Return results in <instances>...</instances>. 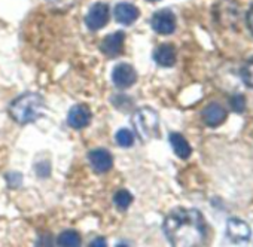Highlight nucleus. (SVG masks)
Masks as SVG:
<instances>
[{"mask_svg": "<svg viewBox=\"0 0 253 247\" xmlns=\"http://www.w3.org/2000/svg\"><path fill=\"white\" fill-rule=\"evenodd\" d=\"M109 21V6L106 3H95L89 8L86 17H85V24L91 32H97L103 29Z\"/></svg>", "mask_w": 253, "mask_h": 247, "instance_id": "nucleus-5", "label": "nucleus"}, {"mask_svg": "<svg viewBox=\"0 0 253 247\" xmlns=\"http://www.w3.org/2000/svg\"><path fill=\"white\" fill-rule=\"evenodd\" d=\"M169 140H170V145H171L174 154H176L179 158L188 160V158L191 157L192 149H191L188 140H186L182 134H179V133H171L170 137H169Z\"/></svg>", "mask_w": 253, "mask_h": 247, "instance_id": "nucleus-15", "label": "nucleus"}, {"mask_svg": "<svg viewBox=\"0 0 253 247\" xmlns=\"http://www.w3.org/2000/svg\"><path fill=\"white\" fill-rule=\"evenodd\" d=\"M91 110L86 104H76L70 109L67 115V122L69 125L75 130H82L91 122Z\"/></svg>", "mask_w": 253, "mask_h": 247, "instance_id": "nucleus-9", "label": "nucleus"}, {"mask_svg": "<svg viewBox=\"0 0 253 247\" xmlns=\"http://www.w3.org/2000/svg\"><path fill=\"white\" fill-rule=\"evenodd\" d=\"M113 203H115V206H116L119 210H126V208H128V207L131 206V203H133V195H131L128 191L121 189V191H118V192L115 194Z\"/></svg>", "mask_w": 253, "mask_h": 247, "instance_id": "nucleus-17", "label": "nucleus"}, {"mask_svg": "<svg viewBox=\"0 0 253 247\" xmlns=\"http://www.w3.org/2000/svg\"><path fill=\"white\" fill-rule=\"evenodd\" d=\"M112 81L118 88H130L137 81V75L131 64L121 63L113 67Z\"/></svg>", "mask_w": 253, "mask_h": 247, "instance_id": "nucleus-7", "label": "nucleus"}, {"mask_svg": "<svg viewBox=\"0 0 253 247\" xmlns=\"http://www.w3.org/2000/svg\"><path fill=\"white\" fill-rule=\"evenodd\" d=\"M163 231L171 246H203L207 238V225L201 211L195 208H176L163 223Z\"/></svg>", "mask_w": 253, "mask_h": 247, "instance_id": "nucleus-1", "label": "nucleus"}, {"mask_svg": "<svg viewBox=\"0 0 253 247\" xmlns=\"http://www.w3.org/2000/svg\"><path fill=\"white\" fill-rule=\"evenodd\" d=\"M158 125H160V118L157 112H154L149 107L137 110L133 116L134 131L143 142H148L155 136H158Z\"/></svg>", "mask_w": 253, "mask_h": 247, "instance_id": "nucleus-3", "label": "nucleus"}, {"mask_svg": "<svg viewBox=\"0 0 253 247\" xmlns=\"http://www.w3.org/2000/svg\"><path fill=\"white\" fill-rule=\"evenodd\" d=\"M45 101L41 94L38 92H27L20 95L17 100H14L9 106V115L11 118L24 125V124L35 122L43 112Z\"/></svg>", "mask_w": 253, "mask_h": 247, "instance_id": "nucleus-2", "label": "nucleus"}, {"mask_svg": "<svg viewBox=\"0 0 253 247\" xmlns=\"http://www.w3.org/2000/svg\"><path fill=\"white\" fill-rule=\"evenodd\" d=\"M154 58H155V61L160 66H163V67H171L176 63V49L170 43H163V45H160L155 49Z\"/></svg>", "mask_w": 253, "mask_h": 247, "instance_id": "nucleus-14", "label": "nucleus"}, {"mask_svg": "<svg viewBox=\"0 0 253 247\" xmlns=\"http://www.w3.org/2000/svg\"><path fill=\"white\" fill-rule=\"evenodd\" d=\"M231 107H232L237 113L244 112V109H246V98H244V95H241V94L232 95V97H231Z\"/></svg>", "mask_w": 253, "mask_h": 247, "instance_id": "nucleus-20", "label": "nucleus"}, {"mask_svg": "<svg viewBox=\"0 0 253 247\" xmlns=\"http://www.w3.org/2000/svg\"><path fill=\"white\" fill-rule=\"evenodd\" d=\"M203 121L207 127H219L226 119V110L219 103H210L203 110Z\"/></svg>", "mask_w": 253, "mask_h": 247, "instance_id": "nucleus-11", "label": "nucleus"}, {"mask_svg": "<svg viewBox=\"0 0 253 247\" xmlns=\"http://www.w3.org/2000/svg\"><path fill=\"white\" fill-rule=\"evenodd\" d=\"M139 15H140L139 9L130 3H119L115 8V18L119 24H124V26H130L136 23Z\"/></svg>", "mask_w": 253, "mask_h": 247, "instance_id": "nucleus-13", "label": "nucleus"}, {"mask_svg": "<svg viewBox=\"0 0 253 247\" xmlns=\"http://www.w3.org/2000/svg\"><path fill=\"white\" fill-rule=\"evenodd\" d=\"M58 244L64 247H78L81 244V235L76 231L67 229L60 234L58 237Z\"/></svg>", "mask_w": 253, "mask_h": 247, "instance_id": "nucleus-16", "label": "nucleus"}, {"mask_svg": "<svg viewBox=\"0 0 253 247\" xmlns=\"http://www.w3.org/2000/svg\"><path fill=\"white\" fill-rule=\"evenodd\" d=\"M88 160L91 163V167L97 173H106L112 168V155L106 149H94L89 152Z\"/></svg>", "mask_w": 253, "mask_h": 247, "instance_id": "nucleus-12", "label": "nucleus"}, {"mask_svg": "<svg viewBox=\"0 0 253 247\" xmlns=\"http://www.w3.org/2000/svg\"><path fill=\"white\" fill-rule=\"evenodd\" d=\"M116 143L122 148H130L134 143V134L130 130L122 128L116 133Z\"/></svg>", "mask_w": 253, "mask_h": 247, "instance_id": "nucleus-18", "label": "nucleus"}, {"mask_svg": "<svg viewBox=\"0 0 253 247\" xmlns=\"http://www.w3.org/2000/svg\"><path fill=\"white\" fill-rule=\"evenodd\" d=\"M214 18L222 26H232L237 23L238 18V8L234 2H228V0H222L217 2L214 6Z\"/></svg>", "mask_w": 253, "mask_h": 247, "instance_id": "nucleus-8", "label": "nucleus"}, {"mask_svg": "<svg viewBox=\"0 0 253 247\" xmlns=\"http://www.w3.org/2000/svg\"><path fill=\"white\" fill-rule=\"evenodd\" d=\"M226 237L229 238L231 243L244 244L250 240L252 229L244 220H241L238 217H231L226 222Z\"/></svg>", "mask_w": 253, "mask_h": 247, "instance_id": "nucleus-4", "label": "nucleus"}, {"mask_svg": "<svg viewBox=\"0 0 253 247\" xmlns=\"http://www.w3.org/2000/svg\"><path fill=\"white\" fill-rule=\"evenodd\" d=\"M241 79H243V82L247 86L253 88V57L249 58L246 61V64L243 66V69H241Z\"/></svg>", "mask_w": 253, "mask_h": 247, "instance_id": "nucleus-19", "label": "nucleus"}, {"mask_svg": "<svg viewBox=\"0 0 253 247\" xmlns=\"http://www.w3.org/2000/svg\"><path fill=\"white\" fill-rule=\"evenodd\" d=\"M124 41H125V33L124 32H115L109 36H106L100 45V51L106 57H118L122 49H124Z\"/></svg>", "mask_w": 253, "mask_h": 247, "instance_id": "nucleus-10", "label": "nucleus"}, {"mask_svg": "<svg viewBox=\"0 0 253 247\" xmlns=\"http://www.w3.org/2000/svg\"><path fill=\"white\" fill-rule=\"evenodd\" d=\"M148 2H158V0H148Z\"/></svg>", "mask_w": 253, "mask_h": 247, "instance_id": "nucleus-23", "label": "nucleus"}, {"mask_svg": "<svg viewBox=\"0 0 253 247\" xmlns=\"http://www.w3.org/2000/svg\"><path fill=\"white\" fill-rule=\"evenodd\" d=\"M151 26L158 35H171L176 30V17L171 11L161 9L154 14Z\"/></svg>", "mask_w": 253, "mask_h": 247, "instance_id": "nucleus-6", "label": "nucleus"}, {"mask_svg": "<svg viewBox=\"0 0 253 247\" xmlns=\"http://www.w3.org/2000/svg\"><path fill=\"white\" fill-rule=\"evenodd\" d=\"M247 26H249V29H250V32L253 33V6L249 9V12H247Z\"/></svg>", "mask_w": 253, "mask_h": 247, "instance_id": "nucleus-21", "label": "nucleus"}, {"mask_svg": "<svg viewBox=\"0 0 253 247\" xmlns=\"http://www.w3.org/2000/svg\"><path fill=\"white\" fill-rule=\"evenodd\" d=\"M103 241H104L103 238L94 240V243H91V246H101V247H104V246H106V243H103Z\"/></svg>", "mask_w": 253, "mask_h": 247, "instance_id": "nucleus-22", "label": "nucleus"}]
</instances>
